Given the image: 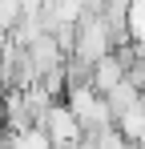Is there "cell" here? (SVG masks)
Instances as JSON below:
<instances>
[{
  "label": "cell",
  "mask_w": 145,
  "mask_h": 149,
  "mask_svg": "<svg viewBox=\"0 0 145 149\" xmlns=\"http://www.w3.org/2000/svg\"><path fill=\"white\" fill-rule=\"evenodd\" d=\"M36 125L48 133V141H52V145H81V137H85V129H81V121H77V113L65 105V97L52 101Z\"/></svg>",
  "instance_id": "1"
},
{
  "label": "cell",
  "mask_w": 145,
  "mask_h": 149,
  "mask_svg": "<svg viewBox=\"0 0 145 149\" xmlns=\"http://www.w3.org/2000/svg\"><path fill=\"white\" fill-rule=\"evenodd\" d=\"M113 121H117V129L125 133V141H129V145H137V141H141V133H145V97H137L129 109H121Z\"/></svg>",
  "instance_id": "2"
}]
</instances>
